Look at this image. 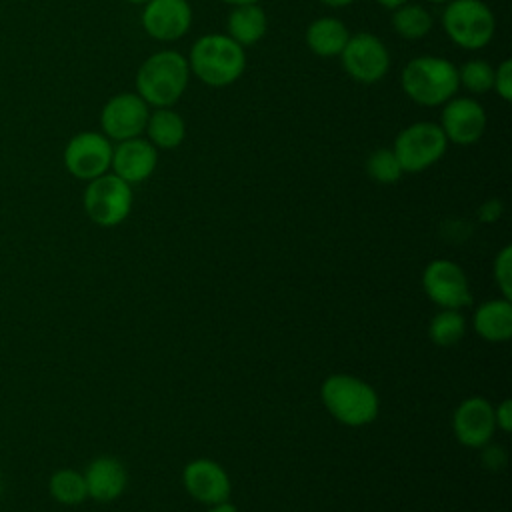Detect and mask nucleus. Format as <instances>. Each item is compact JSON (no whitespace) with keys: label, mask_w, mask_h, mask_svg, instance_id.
Instances as JSON below:
<instances>
[{"label":"nucleus","mask_w":512,"mask_h":512,"mask_svg":"<svg viewBox=\"0 0 512 512\" xmlns=\"http://www.w3.org/2000/svg\"><path fill=\"white\" fill-rule=\"evenodd\" d=\"M190 74L202 84L224 88L242 78L246 70V52L228 34L210 32L200 36L188 56Z\"/></svg>","instance_id":"1"},{"label":"nucleus","mask_w":512,"mask_h":512,"mask_svg":"<svg viewBox=\"0 0 512 512\" xmlns=\"http://www.w3.org/2000/svg\"><path fill=\"white\" fill-rule=\"evenodd\" d=\"M190 68L184 54L158 50L136 70V94L152 108H172L188 88Z\"/></svg>","instance_id":"2"},{"label":"nucleus","mask_w":512,"mask_h":512,"mask_svg":"<svg viewBox=\"0 0 512 512\" xmlns=\"http://www.w3.org/2000/svg\"><path fill=\"white\" fill-rule=\"evenodd\" d=\"M400 86L418 106H442L460 90L458 66L442 56H416L404 64Z\"/></svg>","instance_id":"3"},{"label":"nucleus","mask_w":512,"mask_h":512,"mask_svg":"<svg viewBox=\"0 0 512 512\" xmlns=\"http://www.w3.org/2000/svg\"><path fill=\"white\" fill-rule=\"evenodd\" d=\"M320 398L338 422L354 428L374 422L380 410L376 390L352 374H330L322 382Z\"/></svg>","instance_id":"4"},{"label":"nucleus","mask_w":512,"mask_h":512,"mask_svg":"<svg viewBox=\"0 0 512 512\" xmlns=\"http://www.w3.org/2000/svg\"><path fill=\"white\" fill-rule=\"evenodd\" d=\"M440 22L448 40L464 50H480L496 34V16L482 0H450Z\"/></svg>","instance_id":"5"},{"label":"nucleus","mask_w":512,"mask_h":512,"mask_svg":"<svg viewBox=\"0 0 512 512\" xmlns=\"http://www.w3.org/2000/svg\"><path fill=\"white\" fill-rule=\"evenodd\" d=\"M448 150V140L436 122L420 120L402 128L392 144V152L402 172L416 174L434 166Z\"/></svg>","instance_id":"6"},{"label":"nucleus","mask_w":512,"mask_h":512,"mask_svg":"<svg viewBox=\"0 0 512 512\" xmlns=\"http://www.w3.org/2000/svg\"><path fill=\"white\" fill-rule=\"evenodd\" d=\"M132 186L118 178L114 172H106L88 182L84 190V210L98 226H118L132 210Z\"/></svg>","instance_id":"7"},{"label":"nucleus","mask_w":512,"mask_h":512,"mask_svg":"<svg viewBox=\"0 0 512 512\" xmlns=\"http://www.w3.org/2000/svg\"><path fill=\"white\" fill-rule=\"evenodd\" d=\"M344 72L360 84H376L390 70V52L386 44L372 32L350 34L340 52Z\"/></svg>","instance_id":"8"},{"label":"nucleus","mask_w":512,"mask_h":512,"mask_svg":"<svg viewBox=\"0 0 512 512\" xmlns=\"http://www.w3.org/2000/svg\"><path fill=\"white\" fill-rule=\"evenodd\" d=\"M112 148V140L102 132H78L64 148V166L74 178L90 182L110 170Z\"/></svg>","instance_id":"9"},{"label":"nucleus","mask_w":512,"mask_h":512,"mask_svg":"<svg viewBox=\"0 0 512 512\" xmlns=\"http://www.w3.org/2000/svg\"><path fill=\"white\" fill-rule=\"evenodd\" d=\"M150 106L136 92H118L100 110V128L108 140L122 142L144 134Z\"/></svg>","instance_id":"10"},{"label":"nucleus","mask_w":512,"mask_h":512,"mask_svg":"<svg viewBox=\"0 0 512 512\" xmlns=\"http://www.w3.org/2000/svg\"><path fill=\"white\" fill-rule=\"evenodd\" d=\"M426 296L440 308L460 310L472 302V290L464 270L452 260H432L422 274Z\"/></svg>","instance_id":"11"},{"label":"nucleus","mask_w":512,"mask_h":512,"mask_svg":"<svg viewBox=\"0 0 512 512\" xmlns=\"http://www.w3.org/2000/svg\"><path fill=\"white\" fill-rule=\"evenodd\" d=\"M444 136L448 142L458 146L476 144L488 126L484 106L472 96H454L446 104H442L440 122Z\"/></svg>","instance_id":"12"},{"label":"nucleus","mask_w":512,"mask_h":512,"mask_svg":"<svg viewBox=\"0 0 512 512\" xmlns=\"http://www.w3.org/2000/svg\"><path fill=\"white\" fill-rule=\"evenodd\" d=\"M142 28L158 42H174L192 28V6L188 0H148L142 4Z\"/></svg>","instance_id":"13"},{"label":"nucleus","mask_w":512,"mask_h":512,"mask_svg":"<svg viewBox=\"0 0 512 512\" xmlns=\"http://www.w3.org/2000/svg\"><path fill=\"white\" fill-rule=\"evenodd\" d=\"M452 428L460 444L468 448H484L496 432L494 406L482 396L466 398L454 410Z\"/></svg>","instance_id":"14"},{"label":"nucleus","mask_w":512,"mask_h":512,"mask_svg":"<svg viewBox=\"0 0 512 512\" xmlns=\"http://www.w3.org/2000/svg\"><path fill=\"white\" fill-rule=\"evenodd\" d=\"M158 166V150L144 138H128L112 148V172L124 182L138 184L152 176Z\"/></svg>","instance_id":"15"},{"label":"nucleus","mask_w":512,"mask_h":512,"mask_svg":"<svg viewBox=\"0 0 512 512\" xmlns=\"http://www.w3.org/2000/svg\"><path fill=\"white\" fill-rule=\"evenodd\" d=\"M182 482L186 492L202 504H218L230 496V478L226 470L208 458H196L184 466Z\"/></svg>","instance_id":"16"},{"label":"nucleus","mask_w":512,"mask_h":512,"mask_svg":"<svg viewBox=\"0 0 512 512\" xmlns=\"http://www.w3.org/2000/svg\"><path fill=\"white\" fill-rule=\"evenodd\" d=\"M84 482L90 498L98 502H110L124 492L128 476L120 460L112 456H98L88 464L84 472Z\"/></svg>","instance_id":"17"},{"label":"nucleus","mask_w":512,"mask_h":512,"mask_svg":"<svg viewBox=\"0 0 512 512\" xmlns=\"http://www.w3.org/2000/svg\"><path fill=\"white\" fill-rule=\"evenodd\" d=\"M350 38V30L346 24L334 16H320L312 20L304 32L306 46L312 54L320 58L340 56L346 42Z\"/></svg>","instance_id":"18"},{"label":"nucleus","mask_w":512,"mask_h":512,"mask_svg":"<svg viewBox=\"0 0 512 512\" xmlns=\"http://www.w3.org/2000/svg\"><path fill=\"white\" fill-rule=\"evenodd\" d=\"M474 330L488 342H506L512 336V304L496 298L480 304L472 318Z\"/></svg>","instance_id":"19"},{"label":"nucleus","mask_w":512,"mask_h":512,"mask_svg":"<svg viewBox=\"0 0 512 512\" xmlns=\"http://www.w3.org/2000/svg\"><path fill=\"white\" fill-rule=\"evenodd\" d=\"M144 138L156 150H174L186 138V122L174 108H154L148 114Z\"/></svg>","instance_id":"20"},{"label":"nucleus","mask_w":512,"mask_h":512,"mask_svg":"<svg viewBox=\"0 0 512 512\" xmlns=\"http://www.w3.org/2000/svg\"><path fill=\"white\" fill-rule=\"evenodd\" d=\"M268 30V16L260 4L234 6L226 18V34L242 48L260 42Z\"/></svg>","instance_id":"21"},{"label":"nucleus","mask_w":512,"mask_h":512,"mask_svg":"<svg viewBox=\"0 0 512 512\" xmlns=\"http://www.w3.org/2000/svg\"><path fill=\"white\" fill-rule=\"evenodd\" d=\"M390 24H392V30L400 38L420 40V38H424L432 32L434 20H432V14L424 6L406 2V4L392 10Z\"/></svg>","instance_id":"22"},{"label":"nucleus","mask_w":512,"mask_h":512,"mask_svg":"<svg viewBox=\"0 0 512 512\" xmlns=\"http://www.w3.org/2000/svg\"><path fill=\"white\" fill-rule=\"evenodd\" d=\"M466 334V320L460 310L442 308L428 324L430 340L440 348H450L462 340Z\"/></svg>","instance_id":"23"},{"label":"nucleus","mask_w":512,"mask_h":512,"mask_svg":"<svg viewBox=\"0 0 512 512\" xmlns=\"http://www.w3.org/2000/svg\"><path fill=\"white\" fill-rule=\"evenodd\" d=\"M50 494L56 502L66 504V506H74L86 500L88 490H86V482H84V474L70 470V468H62L58 472L52 474L50 478Z\"/></svg>","instance_id":"24"},{"label":"nucleus","mask_w":512,"mask_h":512,"mask_svg":"<svg viewBox=\"0 0 512 512\" xmlns=\"http://www.w3.org/2000/svg\"><path fill=\"white\" fill-rule=\"evenodd\" d=\"M458 84L470 94H486L494 84V66L488 60L472 58L458 68Z\"/></svg>","instance_id":"25"},{"label":"nucleus","mask_w":512,"mask_h":512,"mask_svg":"<svg viewBox=\"0 0 512 512\" xmlns=\"http://www.w3.org/2000/svg\"><path fill=\"white\" fill-rule=\"evenodd\" d=\"M366 172L378 184H394L402 178V168L392 148H376L366 158Z\"/></svg>","instance_id":"26"},{"label":"nucleus","mask_w":512,"mask_h":512,"mask_svg":"<svg viewBox=\"0 0 512 512\" xmlns=\"http://www.w3.org/2000/svg\"><path fill=\"white\" fill-rule=\"evenodd\" d=\"M494 280L502 292V298H512V246H504L494 260Z\"/></svg>","instance_id":"27"},{"label":"nucleus","mask_w":512,"mask_h":512,"mask_svg":"<svg viewBox=\"0 0 512 512\" xmlns=\"http://www.w3.org/2000/svg\"><path fill=\"white\" fill-rule=\"evenodd\" d=\"M492 90L504 100H512V60L504 58L496 68H494V84Z\"/></svg>","instance_id":"28"},{"label":"nucleus","mask_w":512,"mask_h":512,"mask_svg":"<svg viewBox=\"0 0 512 512\" xmlns=\"http://www.w3.org/2000/svg\"><path fill=\"white\" fill-rule=\"evenodd\" d=\"M494 420H496V428L504 432L512 430V400L506 398L494 408Z\"/></svg>","instance_id":"29"},{"label":"nucleus","mask_w":512,"mask_h":512,"mask_svg":"<svg viewBox=\"0 0 512 512\" xmlns=\"http://www.w3.org/2000/svg\"><path fill=\"white\" fill-rule=\"evenodd\" d=\"M488 446V444H486ZM482 462L486 468L490 470H500L506 462V452L500 448V446H488L484 450V456H482Z\"/></svg>","instance_id":"30"},{"label":"nucleus","mask_w":512,"mask_h":512,"mask_svg":"<svg viewBox=\"0 0 512 512\" xmlns=\"http://www.w3.org/2000/svg\"><path fill=\"white\" fill-rule=\"evenodd\" d=\"M478 216H480V220H484V222H494V220H498V218L502 216V202H500V200H488V202H484V204L480 206V210H478Z\"/></svg>","instance_id":"31"},{"label":"nucleus","mask_w":512,"mask_h":512,"mask_svg":"<svg viewBox=\"0 0 512 512\" xmlns=\"http://www.w3.org/2000/svg\"><path fill=\"white\" fill-rule=\"evenodd\" d=\"M208 512H238V510H236L234 504H230L228 500H224V502H218V504H210Z\"/></svg>","instance_id":"32"},{"label":"nucleus","mask_w":512,"mask_h":512,"mask_svg":"<svg viewBox=\"0 0 512 512\" xmlns=\"http://www.w3.org/2000/svg\"><path fill=\"white\" fill-rule=\"evenodd\" d=\"M318 2L328 6V8H346V6H350L356 0H318Z\"/></svg>","instance_id":"33"},{"label":"nucleus","mask_w":512,"mask_h":512,"mask_svg":"<svg viewBox=\"0 0 512 512\" xmlns=\"http://www.w3.org/2000/svg\"><path fill=\"white\" fill-rule=\"evenodd\" d=\"M378 6H382V8H388V10H394V8H398V6H402V4H406V2H410V0H374Z\"/></svg>","instance_id":"34"},{"label":"nucleus","mask_w":512,"mask_h":512,"mask_svg":"<svg viewBox=\"0 0 512 512\" xmlns=\"http://www.w3.org/2000/svg\"><path fill=\"white\" fill-rule=\"evenodd\" d=\"M224 4H230L232 8L234 6H246V4H260V0H222Z\"/></svg>","instance_id":"35"},{"label":"nucleus","mask_w":512,"mask_h":512,"mask_svg":"<svg viewBox=\"0 0 512 512\" xmlns=\"http://www.w3.org/2000/svg\"><path fill=\"white\" fill-rule=\"evenodd\" d=\"M428 2H432V4H448L450 0H428Z\"/></svg>","instance_id":"36"},{"label":"nucleus","mask_w":512,"mask_h":512,"mask_svg":"<svg viewBox=\"0 0 512 512\" xmlns=\"http://www.w3.org/2000/svg\"><path fill=\"white\" fill-rule=\"evenodd\" d=\"M126 2H130V4H146L148 0H126Z\"/></svg>","instance_id":"37"},{"label":"nucleus","mask_w":512,"mask_h":512,"mask_svg":"<svg viewBox=\"0 0 512 512\" xmlns=\"http://www.w3.org/2000/svg\"><path fill=\"white\" fill-rule=\"evenodd\" d=\"M0 488H2V478H0Z\"/></svg>","instance_id":"38"}]
</instances>
